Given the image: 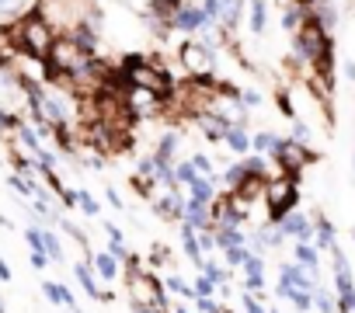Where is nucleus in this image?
<instances>
[{
  "label": "nucleus",
  "mask_w": 355,
  "mask_h": 313,
  "mask_svg": "<svg viewBox=\"0 0 355 313\" xmlns=\"http://www.w3.org/2000/svg\"><path fill=\"white\" fill-rule=\"evenodd\" d=\"M196 299H199V310L202 313H220V306L213 303V296H196Z\"/></svg>",
  "instance_id": "38"
},
{
  "label": "nucleus",
  "mask_w": 355,
  "mask_h": 313,
  "mask_svg": "<svg viewBox=\"0 0 355 313\" xmlns=\"http://www.w3.org/2000/svg\"><path fill=\"white\" fill-rule=\"evenodd\" d=\"M206 21H209V18H206V11H199V8H185V11L174 15V25L182 28V32H199Z\"/></svg>",
  "instance_id": "7"
},
{
  "label": "nucleus",
  "mask_w": 355,
  "mask_h": 313,
  "mask_svg": "<svg viewBox=\"0 0 355 313\" xmlns=\"http://www.w3.org/2000/svg\"><path fill=\"white\" fill-rule=\"evenodd\" d=\"M0 278H4V282L11 278V268H8V261H4V258H0Z\"/></svg>",
  "instance_id": "45"
},
{
  "label": "nucleus",
  "mask_w": 355,
  "mask_h": 313,
  "mask_svg": "<svg viewBox=\"0 0 355 313\" xmlns=\"http://www.w3.org/2000/svg\"><path fill=\"white\" fill-rule=\"evenodd\" d=\"M223 143H227V146H230L234 153H248V150H251V136H248V132H244L241 125H230V129H227V139H223Z\"/></svg>",
  "instance_id": "13"
},
{
  "label": "nucleus",
  "mask_w": 355,
  "mask_h": 313,
  "mask_svg": "<svg viewBox=\"0 0 355 313\" xmlns=\"http://www.w3.org/2000/svg\"><path fill=\"white\" fill-rule=\"evenodd\" d=\"M334 251V282H338V306L345 310V313H352L355 310V285H352V265H348V258L338 251V244L331 247Z\"/></svg>",
  "instance_id": "1"
},
{
  "label": "nucleus",
  "mask_w": 355,
  "mask_h": 313,
  "mask_svg": "<svg viewBox=\"0 0 355 313\" xmlns=\"http://www.w3.org/2000/svg\"><path fill=\"white\" fill-rule=\"evenodd\" d=\"M8 181H11V188H15L18 195H39V185L28 181V178H21V175H11Z\"/></svg>",
  "instance_id": "20"
},
{
  "label": "nucleus",
  "mask_w": 355,
  "mask_h": 313,
  "mask_svg": "<svg viewBox=\"0 0 355 313\" xmlns=\"http://www.w3.org/2000/svg\"><path fill=\"white\" fill-rule=\"evenodd\" d=\"M261 282H265V278H248V275H244V285H248V289H261Z\"/></svg>",
  "instance_id": "46"
},
{
  "label": "nucleus",
  "mask_w": 355,
  "mask_h": 313,
  "mask_svg": "<svg viewBox=\"0 0 355 313\" xmlns=\"http://www.w3.org/2000/svg\"><path fill=\"white\" fill-rule=\"evenodd\" d=\"M18 132H21V143H25L28 150H35V153L42 150V143H39V132H35V129H28V125H21Z\"/></svg>",
  "instance_id": "29"
},
{
  "label": "nucleus",
  "mask_w": 355,
  "mask_h": 313,
  "mask_svg": "<svg viewBox=\"0 0 355 313\" xmlns=\"http://www.w3.org/2000/svg\"><path fill=\"white\" fill-rule=\"evenodd\" d=\"M21 46L32 53V56H46L49 49H53V35H49V25L42 21V18H28L25 25H21Z\"/></svg>",
  "instance_id": "2"
},
{
  "label": "nucleus",
  "mask_w": 355,
  "mask_h": 313,
  "mask_svg": "<svg viewBox=\"0 0 355 313\" xmlns=\"http://www.w3.org/2000/svg\"><path fill=\"white\" fill-rule=\"evenodd\" d=\"M174 146H178V136H174V132H167V136H164V143L157 146V161H171Z\"/></svg>",
  "instance_id": "26"
},
{
  "label": "nucleus",
  "mask_w": 355,
  "mask_h": 313,
  "mask_svg": "<svg viewBox=\"0 0 355 313\" xmlns=\"http://www.w3.org/2000/svg\"><path fill=\"white\" fill-rule=\"evenodd\" d=\"M345 73H348V80H355V63H345Z\"/></svg>",
  "instance_id": "48"
},
{
  "label": "nucleus",
  "mask_w": 355,
  "mask_h": 313,
  "mask_svg": "<svg viewBox=\"0 0 355 313\" xmlns=\"http://www.w3.org/2000/svg\"><path fill=\"white\" fill-rule=\"evenodd\" d=\"M279 230H282V233H293L296 240H310V237L317 233V226H313L306 216H300V213H289V216L279 223Z\"/></svg>",
  "instance_id": "5"
},
{
  "label": "nucleus",
  "mask_w": 355,
  "mask_h": 313,
  "mask_svg": "<svg viewBox=\"0 0 355 313\" xmlns=\"http://www.w3.org/2000/svg\"><path fill=\"white\" fill-rule=\"evenodd\" d=\"M241 101H248V105H258V101H261V94H258V91H244V94H241Z\"/></svg>",
  "instance_id": "44"
},
{
  "label": "nucleus",
  "mask_w": 355,
  "mask_h": 313,
  "mask_svg": "<svg viewBox=\"0 0 355 313\" xmlns=\"http://www.w3.org/2000/svg\"><path fill=\"white\" fill-rule=\"evenodd\" d=\"M129 306H132V313H153V310H146V306H143V303H139V299H132V303H129Z\"/></svg>",
  "instance_id": "47"
},
{
  "label": "nucleus",
  "mask_w": 355,
  "mask_h": 313,
  "mask_svg": "<svg viewBox=\"0 0 355 313\" xmlns=\"http://www.w3.org/2000/svg\"><path fill=\"white\" fill-rule=\"evenodd\" d=\"M108 251H112L115 258H129V251H125V244H122V237H112V244H108Z\"/></svg>",
  "instance_id": "36"
},
{
  "label": "nucleus",
  "mask_w": 355,
  "mask_h": 313,
  "mask_svg": "<svg viewBox=\"0 0 355 313\" xmlns=\"http://www.w3.org/2000/svg\"><path fill=\"white\" fill-rule=\"evenodd\" d=\"M91 268H94V275H98V278L112 282V278L119 275V258H115L112 251H98V254L91 258Z\"/></svg>",
  "instance_id": "6"
},
{
  "label": "nucleus",
  "mask_w": 355,
  "mask_h": 313,
  "mask_svg": "<svg viewBox=\"0 0 355 313\" xmlns=\"http://www.w3.org/2000/svg\"><path fill=\"white\" fill-rule=\"evenodd\" d=\"M174 178H178V181H185V185H192V181L199 178V171H196L192 161H185V164H178V168H174Z\"/></svg>",
  "instance_id": "22"
},
{
  "label": "nucleus",
  "mask_w": 355,
  "mask_h": 313,
  "mask_svg": "<svg viewBox=\"0 0 355 313\" xmlns=\"http://www.w3.org/2000/svg\"><path fill=\"white\" fill-rule=\"evenodd\" d=\"M182 60H185L189 66H209V53H206V46H192V42H185Z\"/></svg>",
  "instance_id": "16"
},
{
  "label": "nucleus",
  "mask_w": 355,
  "mask_h": 313,
  "mask_svg": "<svg viewBox=\"0 0 355 313\" xmlns=\"http://www.w3.org/2000/svg\"><path fill=\"white\" fill-rule=\"evenodd\" d=\"M279 292L300 310V313H306L310 306H313V292L310 289H296V285H286V282H279Z\"/></svg>",
  "instance_id": "8"
},
{
  "label": "nucleus",
  "mask_w": 355,
  "mask_h": 313,
  "mask_svg": "<svg viewBox=\"0 0 355 313\" xmlns=\"http://www.w3.org/2000/svg\"><path fill=\"white\" fill-rule=\"evenodd\" d=\"M244 313H265V310L254 303V296H248V292H244Z\"/></svg>",
  "instance_id": "43"
},
{
  "label": "nucleus",
  "mask_w": 355,
  "mask_h": 313,
  "mask_svg": "<svg viewBox=\"0 0 355 313\" xmlns=\"http://www.w3.org/2000/svg\"><path fill=\"white\" fill-rule=\"evenodd\" d=\"M237 244H244V233L237 230V226H216V247H237Z\"/></svg>",
  "instance_id": "17"
},
{
  "label": "nucleus",
  "mask_w": 355,
  "mask_h": 313,
  "mask_svg": "<svg viewBox=\"0 0 355 313\" xmlns=\"http://www.w3.org/2000/svg\"><path fill=\"white\" fill-rule=\"evenodd\" d=\"M167 289H174V292H182V296H192V289H189V285H185L182 278H178V275H171V278H167Z\"/></svg>",
  "instance_id": "34"
},
{
  "label": "nucleus",
  "mask_w": 355,
  "mask_h": 313,
  "mask_svg": "<svg viewBox=\"0 0 355 313\" xmlns=\"http://www.w3.org/2000/svg\"><path fill=\"white\" fill-rule=\"evenodd\" d=\"M202 271H206V278H209L213 285H223V282H227V271H223L220 265H213V261H202Z\"/></svg>",
  "instance_id": "25"
},
{
  "label": "nucleus",
  "mask_w": 355,
  "mask_h": 313,
  "mask_svg": "<svg viewBox=\"0 0 355 313\" xmlns=\"http://www.w3.org/2000/svg\"><path fill=\"white\" fill-rule=\"evenodd\" d=\"M272 313H279V310H272Z\"/></svg>",
  "instance_id": "51"
},
{
  "label": "nucleus",
  "mask_w": 355,
  "mask_h": 313,
  "mask_svg": "<svg viewBox=\"0 0 355 313\" xmlns=\"http://www.w3.org/2000/svg\"><path fill=\"white\" fill-rule=\"evenodd\" d=\"M293 258H296L303 268H317V247H310V240H296V244H293Z\"/></svg>",
  "instance_id": "15"
},
{
  "label": "nucleus",
  "mask_w": 355,
  "mask_h": 313,
  "mask_svg": "<svg viewBox=\"0 0 355 313\" xmlns=\"http://www.w3.org/2000/svg\"><path fill=\"white\" fill-rule=\"evenodd\" d=\"M306 139H310V129H306L303 122H296V125H293V143H306Z\"/></svg>",
  "instance_id": "35"
},
{
  "label": "nucleus",
  "mask_w": 355,
  "mask_h": 313,
  "mask_svg": "<svg viewBox=\"0 0 355 313\" xmlns=\"http://www.w3.org/2000/svg\"><path fill=\"white\" fill-rule=\"evenodd\" d=\"M0 313H4V303H0Z\"/></svg>",
  "instance_id": "49"
},
{
  "label": "nucleus",
  "mask_w": 355,
  "mask_h": 313,
  "mask_svg": "<svg viewBox=\"0 0 355 313\" xmlns=\"http://www.w3.org/2000/svg\"><path fill=\"white\" fill-rule=\"evenodd\" d=\"M77 206H80V209H84L87 216H98V213H101V209H98V202H94V199H91L87 192H77Z\"/></svg>",
  "instance_id": "30"
},
{
  "label": "nucleus",
  "mask_w": 355,
  "mask_h": 313,
  "mask_svg": "<svg viewBox=\"0 0 355 313\" xmlns=\"http://www.w3.org/2000/svg\"><path fill=\"white\" fill-rule=\"evenodd\" d=\"M251 28L254 32L265 28V0H251Z\"/></svg>",
  "instance_id": "23"
},
{
  "label": "nucleus",
  "mask_w": 355,
  "mask_h": 313,
  "mask_svg": "<svg viewBox=\"0 0 355 313\" xmlns=\"http://www.w3.org/2000/svg\"><path fill=\"white\" fill-rule=\"evenodd\" d=\"M189 195L192 199H199V202H213V195H216V188H213V181H209V175H199L192 185H189Z\"/></svg>",
  "instance_id": "14"
},
{
  "label": "nucleus",
  "mask_w": 355,
  "mask_h": 313,
  "mask_svg": "<svg viewBox=\"0 0 355 313\" xmlns=\"http://www.w3.org/2000/svg\"><path fill=\"white\" fill-rule=\"evenodd\" d=\"M352 164H355V156H352Z\"/></svg>",
  "instance_id": "50"
},
{
  "label": "nucleus",
  "mask_w": 355,
  "mask_h": 313,
  "mask_svg": "<svg viewBox=\"0 0 355 313\" xmlns=\"http://www.w3.org/2000/svg\"><path fill=\"white\" fill-rule=\"evenodd\" d=\"M192 164H196V171H199V175H213V161H209V156H202V153H199V156H192Z\"/></svg>",
  "instance_id": "33"
},
{
  "label": "nucleus",
  "mask_w": 355,
  "mask_h": 313,
  "mask_svg": "<svg viewBox=\"0 0 355 313\" xmlns=\"http://www.w3.org/2000/svg\"><path fill=\"white\" fill-rule=\"evenodd\" d=\"M272 139H275V136H268V132H258V136H254L251 143H254L258 150H272Z\"/></svg>",
  "instance_id": "40"
},
{
  "label": "nucleus",
  "mask_w": 355,
  "mask_h": 313,
  "mask_svg": "<svg viewBox=\"0 0 355 313\" xmlns=\"http://www.w3.org/2000/svg\"><path fill=\"white\" fill-rule=\"evenodd\" d=\"M199 122H202V129H206V139H213V143H220V139H227V129H230V125H227V118H220V115H216V118H209V115H202Z\"/></svg>",
  "instance_id": "12"
},
{
  "label": "nucleus",
  "mask_w": 355,
  "mask_h": 313,
  "mask_svg": "<svg viewBox=\"0 0 355 313\" xmlns=\"http://www.w3.org/2000/svg\"><path fill=\"white\" fill-rule=\"evenodd\" d=\"M185 223L196 226V230H216V220H213V213H209V202H199V199H192V195H189V202H185Z\"/></svg>",
  "instance_id": "3"
},
{
  "label": "nucleus",
  "mask_w": 355,
  "mask_h": 313,
  "mask_svg": "<svg viewBox=\"0 0 355 313\" xmlns=\"http://www.w3.org/2000/svg\"><path fill=\"white\" fill-rule=\"evenodd\" d=\"M313 306H317L320 313H334V299H331L324 289H313Z\"/></svg>",
  "instance_id": "28"
},
{
  "label": "nucleus",
  "mask_w": 355,
  "mask_h": 313,
  "mask_svg": "<svg viewBox=\"0 0 355 313\" xmlns=\"http://www.w3.org/2000/svg\"><path fill=\"white\" fill-rule=\"evenodd\" d=\"M182 247H185V254L196 261V265H202V244H199V233H196V226H182Z\"/></svg>",
  "instance_id": "11"
},
{
  "label": "nucleus",
  "mask_w": 355,
  "mask_h": 313,
  "mask_svg": "<svg viewBox=\"0 0 355 313\" xmlns=\"http://www.w3.org/2000/svg\"><path fill=\"white\" fill-rule=\"evenodd\" d=\"M42 251L49 254V261H63V244H60V237L49 233V230H42Z\"/></svg>",
  "instance_id": "19"
},
{
  "label": "nucleus",
  "mask_w": 355,
  "mask_h": 313,
  "mask_svg": "<svg viewBox=\"0 0 355 313\" xmlns=\"http://www.w3.org/2000/svg\"><path fill=\"white\" fill-rule=\"evenodd\" d=\"M160 216H167V220H182L185 216V206L178 202V192H167L164 199H157V206H153Z\"/></svg>",
  "instance_id": "10"
},
{
  "label": "nucleus",
  "mask_w": 355,
  "mask_h": 313,
  "mask_svg": "<svg viewBox=\"0 0 355 313\" xmlns=\"http://www.w3.org/2000/svg\"><path fill=\"white\" fill-rule=\"evenodd\" d=\"M73 275H77V282L87 289V296L101 299V292H98V282H94V268H91V265H77V268H73Z\"/></svg>",
  "instance_id": "18"
},
{
  "label": "nucleus",
  "mask_w": 355,
  "mask_h": 313,
  "mask_svg": "<svg viewBox=\"0 0 355 313\" xmlns=\"http://www.w3.org/2000/svg\"><path fill=\"white\" fill-rule=\"evenodd\" d=\"M213 289H216V285H213V282H209L206 275H202V278L196 282V296H213Z\"/></svg>",
  "instance_id": "37"
},
{
  "label": "nucleus",
  "mask_w": 355,
  "mask_h": 313,
  "mask_svg": "<svg viewBox=\"0 0 355 313\" xmlns=\"http://www.w3.org/2000/svg\"><path fill=\"white\" fill-rule=\"evenodd\" d=\"M248 254H251V251H248L244 244H237V247H227V265H234V268H241Z\"/></svg>",
  "instance_id": "27"
},
{
  "label": "nucleus",
  "mask_w": 355,
  "mask_h": 313,
  "mask_svg": "<svg viewBox=\"0 0 355 313\" xmlns=\"http://www.w3.org/2000/svg\"><path fill=\"white\" fill-rule=\"evenodd\" d=\"M279 271H282L279 282L296 285V289H310V292H313V275H317V268H303V265L296 261V265H286V268H279Z\"/></svg>",
  "instance_id": "4"
},
{
  "label": "nucleus",
  "mask_w": 355,
  "mask_h": 313,
  "mask_svg": "<svg viewBox=\"0 0 355 313\" xmlns=\"http://www.w3.org/2000/svg\"><path fill=\"white\" fill-rule=\"evenodd\" d=\"M261 171H265L261 156H248V161H244V175H261Z\"/></svg>",
  "instance_id": "32"
},
{
  "label": "nucleus",
  "mask_w": 355,
  "mask_h": 313,
  "mask_svg": "<svg viewBox=\"0 0 355 313\" xmlns=\"http://www.w3.org/2000/svg\"><path fill=\"white\" fill-rule=\"evenodd\" d=\"M18 125V118L11 115V111H4V108H0V132H4V129H15Z\"/></svg>",
  "instance_id": "39"
},
{
  "label": "nucleus",
  "mask_w": 355,
  "mask_h": 313,
  "mask_svg": "<svg viewBox=\"0 0 355 313\" xmlns=\"http://www.w3.org/2000/svg\"><path fill=\"white\" fill-rule=\"evenodd\" d=\"M25 8V0H0V18H11Z\"/></svg>",
  "instance_id": "31"
},
{
  "label": "nucleus",
  "mask_w": 355,
  "mask_h": 313,
  "mask_svg": "<svg viewBox=\"0 0 355 313\" xmlns=\"http://www.w3.org/2000/svg\"><path fill=\"white\" fill-rule=\"evenodd\" d=\"M241 178H248V175H244V164H237V168H230V171H227V181H230V185H237Z\"/></svg>",
  "instance_id": "41"
},
{
  "label": "nucleus",
  "mask_w": 355,
  "mask_h": 313,
  "mask_svg": "<svg viewBox=\"0 0 355 313\" xmlns=\"http://www.w3.org/2000/svg\"><path fill=\"white\" fill-rule=\"evenodd\" d=\"M32 265H35V268H46V265H49V254H46V251H32Z\"/></svg>",
  "instance_id": "42"
},
{
  "label": "nucleus",
  "mask_w": 355,
  "mask_h": 313,
  "mask_svg": "<svg viewBox=\"0 0 355 313\" xmlns=\"http://www.w3.org/2000/svg\"><path fill=\"white\" fill-rule=\"evenodd\" d=\"M317 247H327V251L334 247V226L324 223V220L317 223Z\"/></svg>",
  "instance_id": "21"
},
{
  "label": "nucleus",
  "mask_w": 355,
  "mask_h": 313,
  "mask_svg": "<svg viewBox=\"0 0 355 313\" xmlns=\"http://www.w3.org/2000/svg\"><path fill=\"white\" fill-rule=\"evenodd\" d=\"M241 268H244V275H248V278H261V271H265V265H261V258H254V254H248Z\"/></svg>",
  "instance_id": "24"
},
{
  "label": "nucleus",
  "mask_w": 355,
  "mask_h": 313,
  "mask_svg": "<svg viewBox=\"0 0 355 313\" xmlns=\"http://www.w3.org/2000/svg\"><path fill=\"white\" fill-rule=\"evenodd\" d=\"M42 292H46L53 303H63V306H70L73 313H80V306H77V299H73V292H70L67 285H60V282H46V285H42Z\"/></svg>",
  "instance_id": "9"
}]
</instances>
